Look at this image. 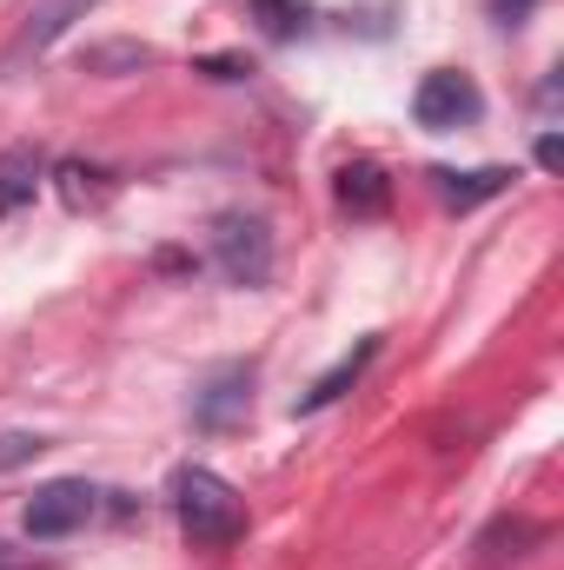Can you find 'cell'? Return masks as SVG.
Returning <instances> with one entry per match:
<instances>
[{"label": "cell", "mask_w": 564, "mask_h": 570, "mask_svg": "<svg viewBox=\"0 0 564 570\" xmlns=\"http://www.w3.org/2000/svg\"><path fill=\"white\" fill-rule=\"evenodd\" d=\"M166 498H173V518H179L186 544H200V551H226V544L246 538V498H240L220 471H206V464H179L173 484H166Z\"/></svg>", "instance_id": "6da1fadb"}, {"label": "cell", "mask_w": 564, "mask_h": 570, "mask_svg": "<svg viewBox=\"0 0 564 570\" xmlns=\"http://www.w3.org/2000/svg\"><path fill=\"white\" fill-rule=\"evenodd\" d=\"M100 0H33L27 13H20V27H13V40L0 47V73H20V67H33L40 53H54L87 13H94Z\"/></svg>", "instance_id": "7a4b0ae2"}, {"label": "cell", "mask_w": 564, "mask_h": 570, "mask_svg": "<svg viewBox=\"0 0 564 570\" xmlns=\"http://www.w3.org/2000/svg\"><path fill=\"white\" fill-rule=\"evenodd\" d=\"M213 259L233 285H266L273 273V233L246 213H220L213 219Z\"/></svg>", "instance_id": "3957f363"}, {"label": "cell", "mask_w": 564, "mask_h": 570, "mask_svg": "<svg viewBox=\"0 0 564 570\" xmlns=\"http://www.w3.org/2000/svg\"><path fill=\"white\" fill-rule=\"evenodd\" d=\"M485 114V94L471 87V73H458V67H438V73H425L419 94H412V120L431 127V134H451V127H471Z\"/></svg>", "instance_id": "277c9868"}, {"label": "cell", "mask_w": 564, "mask_h": 570, "mask_svg": "<svg viewBox=\"0 0 564 570\" xmlns=\"http://www.w3.org/2000/svg\"><path fill=\"white\" fill-rule=\"evenodd\" d=\"M87 518H94V484H80V478H54L27 498V538H40V544L74 538Z\"/></svg>", "instance_id": "5b68a950"}, {"label": "cell", "mask_w": 564, "mask_h": 570, "mask_svg": "<svg viewBox=\"0 0 564 570\" xmlns=\"http://www.w3.org/2000/svg\"><path fill=\"white\" fill-rule=\"evenodd\" d=\"M246 405H253V365L226 358V365H213V372L200 379V392H193V425L226 431V425L246 419Z\"/></svg>", "instance_id": "8992f818"}, {"label": "cell", "mask_w": 564, "mask_h": 570, "mask_svg": "<svg viewBox=\"0 0 564 570\" xmlns=\"http://www.w3.org/2000/svg\"><path fill=\"white\" fill-rule=\"evenodd\" d=\"M332 193H339V206H346L352 219H379V213L392 206V179H386L372 159H346V166L332 173Z\"/></svg>", "instance_id": "52a82bcc"}, {"label": "cell", "mask_w": 564, "mask_h": 570, "mask_svg": "<svg viewBox=\"0 0 564 570\" xmlns=\"http://www.w3.org/2000/svg\"><path fill=\"white\" fill-rule=\"evenodd\" d=\"M40 179H47L40 146H7V153H0V219H7V213H20V206L40 193Z\"/></svg>", "instance_id": "ba28073f"}, {"label": "cell", "mask_w": 564, "mask_h": 570, "mask_svg": "<svg viewBox=\"0 0 564 570\" xmlns=\"http://www.w3.org/2000/svg\"><path fill=\"white\" fill-rule=\"evenodd\" d=\"M505 186H512L505 166H478V173H451V166H438V173H431V193H438L445 206H458V213L478 206V199H498Z\"/></svg>", "instance_id": "9c48e42d"}, {"label": "cell", "mask_w": 564, "mask_h": 570, "mask_svg": "<svg viewBox=\"0 0 564 570\" xmlns=\"http://www.w3.org/2000/svg\"><path fill=\"white\" fill-rule=\"evenodd\" d=\"M372 358H379V338H359V345H352V352H346V358H339L332 372H319V379H312V392L299 399V412H325L332 399H346V392L359 385V372H366Z\"/></svg>", "instance_id": "30bf717a"}, {"label": "cell", "mask_w": 564, "mask_h": 570, "mask_svg": "<svg viewBox=\"0 0 564 570\" xmlns=\"http://www.w3.org/2000/svg\"><path fill=\"white\" fill-rule=\"evenodd\" d=\"M54 179H60V199H67L74 213H87V206H100V199L114 193V186H107V173H100V166H80V159H67Z\"/></svg>", "instance_id": "8fae6325"}, {"label": "cell", "mask_w": 564, "mask_h": 570, "mask_svg": "<svg viewBox=\"0 0 564 570\" xmlns=\"http://www.w3.org/2000/svg\"><path fill=\"white\" fill-rule=\"evenodd\" d=\"M246 7H253L273 33H299V27L312 20V7H305V0H246Z\"/></svg>", "instance_id": "7c38bea8"}, {"label": "cell", "mask_w": 564, "mask_h": 570, "mask_svg": "<svg viewBox=\"0 0 564 570\" xmlns=\"http://www.w3.org/2000/svg\"><path fill=\"white\" fill-rule=\"evenodd\" d=\"M40 451H47L40 431H7V438H0V471H13V464H27V458H40Z\"/></svg>", "instance_id": "4fadbf2b"}, {"label": "cell", "mask_w": 564, "mask_h": 570, "mask_svg": "<svg viewBox=\"0 0 564 570\" xmlns=\"http://www.w3.org/2000/svg\"><path fill=\"white\" fill-rule=\"evenodd\" d=\"M146 60H153L146 47H94L87 53V67H146Z\"/></svg>", "instance_id": "5bb4252c"}, {"label": "cell", "mask_w": 564, "mask_h": 570, "mask_svg": "<svg viewBox=\"0 0 564 570\" xmlns=\"http://www.w3.org/2000/svg\"><path fill=\"white\" fill-rule=\"evenodd\" d=\"M532 7H538V0H492V13H498L505 27H525V20H532Z\"/></svg>", "instance_id": "9a60e30c"}, {"label": "cell", "mask_w": 564, "mask_h": 570, "mask_svg": "<svg viewBox=\"0 0 564 570\" xmlns=\"http://www.w3.org/2000/svg\"><path fill=\"white\" fill-rule=\"evenodd\" d=\"M558 159H564L558 134H545V140H538V166H545V173H558Z\"/></svg>", "instance_id": "2e32d148"}, {"label": "cell", "mask_w": 564, "mask_h": 570, "mask_svg": "<svg viewBox=\"0 0 564 570\" xmlns=\"http://www.w3.org/2000/svg\"><path fill=\"white\" fill-rule=\"evenodd\" d=\"M0 570H27V564H20V551H7V544H0Z\"/></svg>", "instance_id": "e0dca14e"}]
</instances>
